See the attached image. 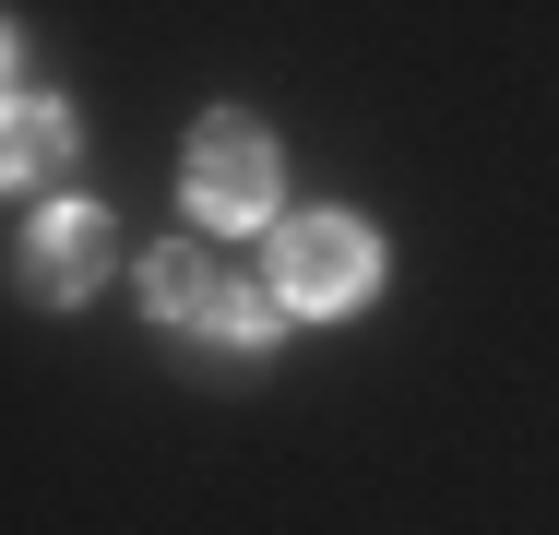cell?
I'll list each match as a JSON object with an SVG mask.
<instances>
[{"mask_svg":"<svg viewBox=\"0 0 559 535\" xmlns=\"http://www.w3.org/2000/svg\"><path fill=\"white\" fill-rule=\"evenodd\" d=\"M369 286H381V238H369V226H345V214H298V226L274 238V310L334 321V310H357Z\"/></svg>","mask_w":559,"mask_h":535,"instance_id":"1","label":"cell"},{"mask_svg":"<svg viewBox=\"0 0 559 535\" xmlns=\"http://www.w3.org/2000/svg\"><path fill=\"white\" fill-rule=\"evenodd\" d=\"M72 167V107L60 96H0V191H36Z\"/></svg>","mask_w":559,"mask_h":535,"instance_id":"5","label":"cell"},{"mask_svg":"<svg viewBox=\"0 0 559 535\" xmlns=\"http://www.w3.org/2000/svg\"><path fill=\"white\" fill-rule=\"evenodd\" d=\"M143 298H155V321H179V333L274 345V298H262V286H238V274H215L203 250H155V262H143Z\"/></svg>","mask_w":559,"mask_h":535,"instance_id":"2","label":"cell"},{"mask_svg":"<svg viewBox=\"0 0 559 535\" xmlns=\"http://www.w3.org/2000/svg\"><path fill=\"white\" fill-rule=\"evenodd\" d=\"M96 274H108V214L60 203L36 238H24V286H36V298H84Z\"/></svg>","mask_w":559,"mask_h":535,"instance_id":"4","label":"cell"},{"mask_svg":"<svg viewBox=\"0 0 559 535\" xmlns=\"http://www.w3.org/2000/svg\"><path fill=\"white\" fill-rule=\"evenodd\" d=\"M191 203L215 226H274V131L262 119H203L191 131Z\"/></svg>","mask_w":559,"mask_h":535,"instance_id":"3","label":"cell"},{"mask_svg":"<svg viewBox=\"0 0 559 535\" xmlns=\"http://www.w3.org/2000/svg\"><path fill=\"white\" fill-rule=\"evenodd\" d=\"M0 84H12V24H0Z\"/></svg>","mask_w":559,"mask_h":535,"instance_id":"6","label":"cell"}]
</instances>
